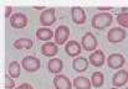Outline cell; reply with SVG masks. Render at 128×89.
Here are the masks:
<instances>
[{
    "instance_id": "1",
    "label": "cell",
    "mask_w": 128,
    "mask_h": 89,
    "mask_svg": "<svg viewBox=\"0 0 128 89\" xmlns=\"http://www.w3.org/2000/svg\"><path fill=\"white\" fill-rule=\"evenodd\" d=\"M113 16L108 12H102V14H96L92 17V26L96 30H104L112 24Z\"/></svg>"
},
{
    "instance_id": "2",
    "label": "cell",
    "mask_w": 128,
    "mask_h": 89,
    "mask_svg": "<svg viewBox=\"0 0 128 89\" xmlns=\"http://www.w3.org/2000/svg\"><path fill=\"white\" fill-rule=\"evenodd\" d=\"M21 66L25 71H28L30 73H34V72L40 69L41 62H40L39 58H36L34 56H26V57H24V59L21 62Z\"/></svg>"
},
{
    "instance_id": "3",
    "label": "cell",
    "mask_w": 128,
    "mask_h": 89,
    "mask_svg": "<svg viewBox=\"0 0 128 89\" xmlns=\"http://www.w3.org/2000/svg\"><path fill=\"white\" fill-rule=\"evenodd\" d=\"M127 36V32L121 29V27H113L112 30L108 31L107 34V40L111 42V44H120L122 42Z\"/></svg>"
},
{
    "instance_id": "4",
    "label": "cell",
    "mask_w": 128,
    "mask_h": 89,
    "mask_svg": "<svg viewBox=\"0 0 128 89\" xmlns=\"http://www.w3.org/2000/svg\"><path fill=\"white\" fill-rule=\"evenodd\" d=\"M28 22H29V20H28L26 15L21 14V12H16L10 17V25L14 29H24L28 26Z\"/></svg>"
},
{
    "instance_id": "5",
    "label": "cell",
    "mask_w": 128,
    "mask_h": 89,
    "mask_svg": "<svg viewBox=\"0 0 128 89\" xmlns=\"http://www.w3.org/2000/svg\"><path fill=\"white\" fill-rule=\"evenodd\" d=\"M70 36V29L66 25H61L55 30V42L56 44H64Z\"/></svg>"
},
{
    "instance_id": "6",
    "label": "cell",
    "mask_w": 128,
    "mask_h": 89,
    "mask_svg": "<svg viewBox=\"0 0 128 89\" xmlns=\"http://www.w3.org/2000/svg\"><path fill=\"white\" fill-rule=\"evenodd\" d=\"M124 57L121 54V53H112L111 56H108V59H107V63H108V67L112 68V69H120L124 66Z\"/></svg>"
},
{
    "instance_id": "7",
    "label": "cell",
    "mask_w": 128,
    "mask_h": 89,
    "mask_svg": "<svg viewBox=\"0 0 128 89\" xmlns=\"http://www.w3.org/2000/svg\"><path fill=\"white\" fill-rule=\"evenodd\" d=\"M56 21V16H55V9H46L45 11L41 12L40 15V24L42 26H51L54 25Z\"/></svg>"
},
{
    "instance_id": "8",
    "label": "cell",
    "mask_w": 128,
    "mask_h": 89,
    "mask_svg": "<svg viewBox=\"0 0 128 89\" xmlns=\"http://www.w3.org/2000/svg\"><path fill=\"white\" fill-rule=\"evenodd\" d=\"M128 82V72L124 69H121L118 72H116L112 77V84L116 88H120L122 86H124Z\"/></svg>"
},
{
    "instance_id": "9",
    "label": "cell",
    "mask_w": 128,
    "mask_h": 89,
    "mask_svg": "<svg viewBox=\"0 0 128 89\" xmlns=\"http://www.w3.org/2000/svg\"><path fill=\"white\" fill-rule=\"evenodd\" d=\"M81 42H82V46L86 51H94L96 47H97V39L91 32H87L82 36Z\"/></svg>"
},
{
    "instance_id": "10",
    "label": "cell",
    "mask_w": 128,
    "mask_h": 89,
    "mask_svg": "<svg viewBox=\"0 0 128 89\" xmlns=\"http://www.w3.org/2000/svg\"><path fill=\"white\" fill-rule=\"evenodd\" d=\"M71 17H72V21L77 25H82L86 22V14L84 9L80 6H74L71 9Z\"/></svg>"
},
{
    "instance_id": "11",
    "label": "cell",
    "mask_w": 128,
    "mask_h": 89,
    "mask_svg": "<svg viewBox=\"0 0 128 89\" xmlns=\"http://www.w3.org/2000/svg\"><path fill=\"white\" fill-rule=\"evenodd\" d=\"M54 86L56 89H71L72 88V84L70 82V79L64 76V74H57L55 78H54Z\"/></svg>"
},
{
    "instance_id": "12",
    "label": "cell",
    "mask_w": 128,
    "mask_h": 89,
    "mask_svg": "<svg viewBox=\"0 0 128 89\" xmlns=\"http://www.w3.org/2000/svg\"><path fill=\"white\" fill-rule=\"evenodd\" d=\"M88 61H90V63L92 64V66H94V67H102L103 66V63H104V53L102 52V51H94V52H92L91 54H90V58H88Z\"/></svg>"
},
{
    "instance_id": "13",
    "label": "cell",
    "mask_w": 128,
    "mask_h": 89,
    "mask_svg": "<svg viewBox=\"0 0 128 89\" xmlns=\"http://www.w3.org/2000/svg\"><path fill=\"white\" fill-rule=\"evenodd\" d=\"M65 51L70 57H76L81 53V44L77 41H68V44L65 46Z\"/></svg>"
},
{
    "instance_id": "14",
    "label": "cell",
    "mask_w": 128,
    "mask_h": 89,
    "mask_svg": "<svg viewBox=\"0 0 128 89\" xmlns=\"http://www.w3.org/2000/svg\"><path fill=\"white\" fill-rule=\"evenodd\" d=\"M57 52H58L57 44L54 42H45L41 46V53L45 57H54V56H56Z\"/></svg>"
},
{
    "instance_id": "15",
    "label": "cell",
    "mask_w": 128,
    "mask_h": 89,
    "mask_svg": "<svg viewBox=\"0 0 128 89\" xmlns=\"http://www.w3.org/2000/svg\"><path fill=\"white\" fill-rule=\"evenodd\" d=\"M47 69H48V72L57 74V73H60L64 69V63H62V61L60 58H52L47 63Z\"/></svg>"
},
{
    "instance_id": "16",
    "label": "cell",
    "mask_w": 128,
    "mask_h": 89,
    "mask_svg": "<svg viewBox=\"0 0 128 89\" xmlns=\"http://www.w3.org/2000/svg\"><path fill=\"white\" fill-rule=\"evenodd\" d=\"M54 32L52 30H50L48 27H40L36 30V37L40 41H50L54 37Z\"/></svg>"
},
{
    "instance_id": "17",
    "label": "cell",
    "mask_w": 128,
    "mask_h": 89,
    "mask_svg": "<svg viewBox=\"0 0 128 89\" xmlns=\"http://www.w3.org/2000/svg\"><path fill=\"white\" fill-rule=\"evenodd\" d=\"M72 68L76 72H85L86 69L88 68V61L86 59L85 57L75 58L74 62H72Z\"/></svg>"
},
{
    "instance_id": "18",
    "label": "cell",
    "mask_w": 128,
    "mask_h": 89,
    "mask_svg": "<svg viewBox=\"0 0 128 89\" xmlns=\"http://www.w3.org/2000/svg\"><path fill=\"white\" fill-rule=\"evenodd\" d=\"M91 79L86 77H77L74 79V87L76 89H91Z\"/></svg>"
},
{
    "instance_id": "19",
    "label": "cell",
    "mask_w": 128,
    "mask_h": 89,
    "mask_svg": "<svg viewBox=\"0 0 128 89\" xmlns=\"http://www.w3.org/2000/svg\"><path fill=\"white\" fill-rule=\"evenodd\" d=\"M32 44H34V42L30 39H19V40L14 41L12 46L18 49H30L32 47Z\"/></svg>"
},
{
    "instance_id": "20",
    "label": "cell",
    "mask_w": 128,
    "mask_h": 89,
    "mask_svg": "<svg viewBox=\"0 0 128 89\" xmlns=\"http://www.w3.org/2000/svg\"><path fill=\"white\" fill-rule=\"evenodd\" d=\"M91 83L94 88H100L103 86V74L101 72H94L92 73V77H91Z\"/></svg>"
},
{
    "instance_id": "21",
    "label": "cell",
    "mask_w": 128,
    "mask_h": 89,
    "mask_svg": "<svg viewBox=\"0 0 128 89\" xmlns=\"http://www.w3.org/2000/svg\"><path fill=\"white\" fill-rule=\"evenodd\" d=\"M9 74L11 78H19L20 77V64L16 61H12L9 64Z\"/></svg>"
},
{
    "instance_id": "22",
    "label": "cell",
    "mask_w": 128,
    "mask_h": 89,
    "mask_svg": "<svg viewBox=\"0 0 128 89\" xmlns=\"http://www.w3.org/2000/svg\"><path fill=\"white\" fill-rule=\"evenodd\" d=\"M117 21H118V24H120L121 26L128 29V14H126V12L118 14V15H117Z\"/></svg>"
},
{
    "instance_id": "23",
    "label": "cell",
    "mask_w": 128,
    "mask_h": 89,
    "mask_svg": "<svg viewBox=\"0 0 128 89\" xmlns=\"http://www.w3.org/2000/svg\"><path fill=\"white\" fill-rule=\"evenodd\" d=\"M15 87V81L9 77V74L5 76V88L6 89H14Z\"/></svg>"
},
{
    "instance_id": "24",
    "label": "cell",
    "mask_w": 128,
    "mask_h": 89,
    "mask_svg": "<svg viewBox=\"0 0 128 89\" xmlns=\"http://www.w3.org/2000/svg\"><path fill=\"white\" fill-rule=\"evenodd\" d=\"M15 89H34V87L31 84H29V83H22V84H20L18 88Z\"/></svg>"
},
{
    "instance_id": "25",
    "label": "cell",
    "mask_w": 128,
    "mask_h": 89,
    "mask_svg": "<svg viewBox=\"0 0 128 89\" xmlns=\"http://www.w3.org/2000/svg\"><path fill=\"white\" fill-rule=\"evenodd\" d=\"M6 12H5V17H9V15L11 14V11H12V7L11 6H6Z\"/></svg>"
},
{
    "instance_id": "26",
    "label": "cell",
    "mask_w": 128,
    "mask_h": 89,
    "mask_svg": "<svg viewBox=\"0 0 128 89\" xmlns=\"http://www.w3.org/2000/svg\"><path fill=\"white\" fill-rule=\"evenodd\" d=\"M111 6H98V10H111Z\"/></svg>"
},
{
    "instance_id": "27",
    "label": "cell",
    "mask_w": 128,
    "mask_h": 89,
    "mask_svg": "<svg viewBox=\"0 0 128 89\" xmlns=\"http://www.w3.org/2000/svg\"><path fill=\"white\" fill-rule=\"evenodd\" d=\"M34 9H36V10H46V7H44V6H34Z\"/></svg>"
},
{
    "instance_id": "28",
    "label": "cell",
    "mask_w": 128,
    "mask_h": 89,
    "mask_svg": "<svg viewBox=\"0 0 128 89\" xmlns=\"http://www.w3.org/2000/svg\"><path fill=\"white\" fill-rule=\"evenodd\" d=\"M122 11L126 12V14H128V7H122Z\"/></svg>"
},
{
    "instance_id": "29",
    "label": "cell",
    "mask_w": 128,
    "mask_h": 89,
    "mask_svg": "<svg viewBox=\"0 0 128 89\" xmlns=\"http://www.w3.org/2000/svg\"><path fill=\"white\" fill-rule=\"evenodd\" d=\"M111 89H118V88H116V87H113V88H111Z\"/></svg>"
}]
</instances>
